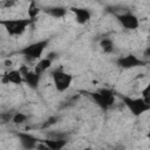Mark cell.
<instances>
[{"label": "cell", "mask_w": 150, "mask_h": 150, "mask_svg": "<svg viewBox=\"0 0 150 150\" xmlns=\"http://www.w3.org/2000/svg\"><path fill=\"white\" fill-rule=\"evenodd\" d=\"M14 1H15V2H16V1H19V0H14Z\"/></svg>", "instance_id": "d6986e66"}, {"label": "cell", "mask_w": 150, "mask_h": 150, "mask_svg": "<svg viewBox=\"0 0 150 150\" xmlns=\"http://www.w3.org/2000/svg\"><path fill=\"white\" fill-rule=\"evenodd\" d=\"M123 103L128 108V110L135 117H139L141 115L150 111V103L146 102L143 97H123Z\"/></svg>", "instance_id": "7a4b0ae2"}, {"label": "cell", "mask_w": 150, "mask_h": 150, "mask_svg": "<svg viewBox=\"0 0 150 150\" xmlns=\"http://www.w3.org/2000/svg\"><path fill=\"white\" fill-rule=\"evenodd\" d=\"M27 118H28V116L26 114H23V112H15L13 115V117H12V122L14 124H16V125H20V124L26 123Z\"/></svg>", "instance_id": "2e32d148"}, {"label": "cell", "mask_w": 150, "mask_h": 150, "mask_svg": "<svg viewBox=\"0 0 150 150\" xmlns=\"http://www.w3.org/2000/svg\"><path fill=\"white\" fill-rule=\"evenodd\" d=\"M2 81L5 83H12V84H15V86H21L23 82V75H22V71L19 69H12L9 71H7L4 77H2Z\"/></svg>", "instance_id": "9c48e42d"}, {"label": "cell", "mask_w": 150, "mask_h": 150, "mask_svg": "<svg viewBox=\"0 0 150 150\" xmlns=\"http://www.w3.org/2000/svg\"><path fill=\"white\" fill-rule=\"evenodd\" d=\"M52 66V57H43V59H39L38 63L34 67V70L39 74L45 73L49 67Z\"/></svg>", "instance_id": "4fadbf2b"}, {"label": "cell", "mask_w": 150, "mask_h": 150, "mask_svg": "<svg viewBox=\"0 0 150 150\" xmlns=\"http://www.w3.org/2000/svg\"><path fill=\"white\" fill-rule=\"evenodd\" d=\"M42 142L47 146V149H50V150H61L67 144V141L64 138H59V137L52 138V139H45Z\"/></svg>", "instance_id": "7c38bea8"}, {"label": "cell", "mask_w": 150, "mask_h": 150, "mask_svg": "<svg viewBox=\"0 0 150 150\" xmlns=\"http://www.w3.org/2000/svg\"><path fill=\"white\" fill-rule=\"evenodd\" d=\"M28 18H32V19H35L36 15L39 14L40 12V8L38 7V5L35 4V1H30L29 6H28Z\"/></svg>", "instance_id": "e0dca14e"}, {"label": "cell", "mask_w": 150, "mask_h": 150, "mask_svg": "<svg viewBox=\"0 0 150 150\" xmlns=\"http://www.w3.org/2000/svg\"><path fill=\"white\" fill-rule=\"evenodd\" d=\"M66 12H67V9L62 6H54V7H49L48 9H46V13H48L50 16L56 18V19L63 18L66 15Z\"/></svg>", "instance_id": "5bb4252c"}, {"label": "cell", "mask_w": 150, "mask_h": 150, "mask_svg": "<svg viewBox=\"0 0 150 150\" xmlns=\"http://www.w3.org/2000/svg\"><path fill=\"white\" fill-rule=\"evenodd\" d=\"M89 95L93 98V101L101 109H104V110L109 109L115 102V95H114L112 90L107 89V88L100 89L97 91H91V93H89Z\"/></svg>", "instance_id": "3957f363"}, {"label": "cell", "mask_w": 150, "mask_h": 150, "mask_svg": "<svg viewBox=\"0 0 150 150\" xmlns=\"http://www.w3.org/2000/svg\"><path fill=\"white\" fill-rule=\"evenodd\" d=\"M20 70L22 71V75H23V82L32 89H36L40 84V80H41V74L36 73L34 69L33 70H29L27 69V67L22 66L20 68Z\"/></svg>", "instance_id": "ba28073f"}, {"label": "cell", "mask_w": 150, "mask_h": 150, "mask_svg": "<svg viewBox=\"0 0 150 150\" xmlns=\"http://www.w3.org/2000/svg\"><path fill=\"white\" fill-rule=\"evenodd\" d=\"M18 138L25 149H34L38 148V138L28 132H18Z\"/></svg>", "instance_id": "8fae6325"}, {"label": "cell", "mask_w": 150, "mask_h": 150, "mask_svg": "<svg viewBox=\"0 0 150 150\" xmlns=\"http://www.w3.org/2000/svg\"><path fill=\"white\" fill-rule=\"evenodd\" d=\"M117 21L120 22V25L128 30H135L138 28L139 26V20L138 18L132 14V13H123V14H118L116 16Z\"/></svg>", "instance_id": "52a82bcc"}, {"label": "cell", "mask_w": 150, "mask_h": 150, "mask_svg": "<svg viewBox=\"0 0 150 150\" xmlns=\"http://www.w3.org/2000/svg\"><path fill=\"white\" fill-rule=\"evenodd\" d=\"M52 79H53V84H54L55 89L60 93L68 90L73 82V76L62 69L54 70L52 73Z\"/></svg>", "instance_id": "5b68a950"}, {"label": "cell", "mask_w": 150, "mask_h": 150, "mask_svg": "<svg viewBox=\"0 0 150 150\" xmlns=\"http://www.w3.org/2000/svg\"><path fill=\"white\" fill-rule=\"evenodd\" d=\"M117 66L122 69H132L136 67H142L145 64V62L143 60H141L139 57H137L134 54H128L124 56H121L117 59L116 61Z\"/></svg>", "instance_id": "8992f818"}, {"label": "cell", "mask_w": 150, "mask_h": 150, "mask_svg": "<svg viewBox=\"0 0 150 150\" xmlns=\"http://www.w3.org/2000/svg\"><path fill=\"white\" fill-rule=\"evenodd\" d=\"M142 97L150 103V82L142 89Z\"/></svg>", "instance_id": "ac0fdd59"}, {"label": "cell", "mask_w": 150, "mask_h": 150, "mask_svg": "<svg viewBox=\"0 0 150 150\" xmlns=\"http://www.w3.org/2000/svg\"><path fill=\"white\" fill-rule=\"evenodd\" d=\"M35 19L32 18H19V19H5L0 21V25L7 30L9 35L18 36L21 35L33 22Z\"/></svg>", "instance_id": "6da1fadb"}, {"label": "cell", "mask_w": 150, "mask_h": 150, "mask_svg": "<svg viewBox=\"0 0 150 150\" xmlns=\"http://www.w3.org/2000/svg\"><path fill=\"white\" fill-rule=\"evenodd\" d=\"M100 46L103 49V52H105V53H110L114 49V42L111 39H108V38H104L103 40H101Z\"/></svg>", "instance_id": "9a60e30c"}, {"label": "cell", "mask_w": 150, "mask_h": 150, "mask_svg": "<svg viewBox=\"0 0 150 150\" xmlns=\"http://www.w3.org/2000/svg\"><path fill=\"white\" fill-rule=\"evenodd\" d=\"M48 42H49L48 40L35 41V42L29 43V45H27L26 47H23V48L20 50V53H21L25 57H27V59H29V60H39V59H41V56H42L45 49L47 48Z\"/></svg>", "instance_id": "277c9868"}, {"label": "cell", "mask_w": 150, "mask_h": 150, "mask_svg": "<svg viewBox=\"0 0 150 150\" xmlns=\"http://www.w3.org/2000/svg\"><path fill=\"white\" fill-rule=\"evenodd\" d=\"M70 11L74 13L76 22L80 23V25H84V23L89 22L90 19H91L90 11L87 9V8H84V7H71Z\"/></svg>", "instance_id": "30bf717a"}]
</instances>
